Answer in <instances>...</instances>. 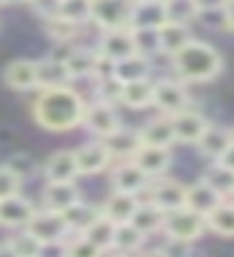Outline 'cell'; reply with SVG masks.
Wrapping results in <instances>:
<instances>
[{
    "instance_id": "5b68a950",
    "label": "cell",
    "mask_w": 234,
    "mask_h": 257,
    "mask_svg": "<svg viewBox=\"0 0 234 257\" xmlns=\"http://www.w3.org/2000/svg\"><path fill=\"white\" fill-rule=\"evenodd\" d=\"M152 105L160 113H167V116H173V113L188 108V105H190L188 82H183L178 77H160V80H155Z\"/></svg>"
},
{
    "instance_id": "30bf717a",
    "label": "cell",
    "mask_w": 234,
    "mask_h": 257,
    "mask_svg": "<svg viewBox=\"0 0 234 257\" xmlns=\"http://www.w3.org/2000/svg\"><path fill=\"white\" fill-rule=\"evenodd\" d=\"M150 201L160 211H173L185 206V185L175 178H152L150 180Z\"/></svg>"
},
{
    "instance_id": "ab89813d",
    "label": "cell",
    "mask_w": 234,
    "mask_h": 257,
    "mask_svg": "<svg viewBox=\"0 0 234 257\" xmlns=\"http://www.w3.org/2000/svg\"><path fill=\"white\" fill-rule=\"evenodd\" d=\"M3 165H6V167H11L21 180L34 178V175H36V170H39L36 160H34L31 155H26V152H16V155H11V157H8V162H3Z\"/></svg>"
},
{
    "instance_id": "9a60e30c",
    "label": "cell",
    "mask_w": 234,
    "mask_h": 257,
    "mask_svg": "<svg viewBox=\"0 0 234 257\" xmlns=\"http://www.w3.org/2000/svg\"><path fill=\"white\" fill-rule=\"evenodd\" d=\"M100 142H103L105 149L111 152L113 162H116V160H132V157L137 155V149L142 147L139 132H134V128H129V126H116L111 134L100 137Z\"/></svg>"
},
{
    "instance_id": "c3c4849f",
    "label": "cell",
    "mask_w": 234,
    "mask_h": 257,
    "mask_svg": "<svg viewBox=\"0 0 234 257\" xmlns=\"http://www.w3.org/2000/svg\"><path fill=\"white\" fill-rule=\"evenodd\" d=\"M3 6H29V0H3Z\"/></svg>"
},
{
    "instance_id": "52a82bcc",
    "label": "cell",
    "mask_w": 234,
    "mask_h": 257,
    "mask_svg": "<svg viewBox=\"0 0 234 257\" xmlns=\"http://www.w3.org/2000/svg\"><path fill=\"white\" fill-rule=\"evenodd\" d=\"M75 162H77L80 175L93 178V175H100V173H105V170H111L113 157H111V152L105 149V144L100 139H93V142H85L75 149Z\"/></svg>"
},
{
    "instance_id": "603a6c76",
    "label": "cell",
    "mask_w": 234,
    "mask_h": 257,
    "mask_svg": "<svg viewBox=\"0 0 234 257\" xmlns=\"http://www.w3.org/2000/svg\"><path fill=\"white\" fill-rule=\"evenodd\" d=\"M139 137H142V144H155V147L173 149V144H175L173 118H170L167 113L155 116L152 121H147V123L139 128Z\"/></svg>"
},
{
    "instance_id": "f907efd6",
    "label": "cell",
    "mask_w": 234,
    "mask_h": 257,
    "mask_svg": "<svg viewBox=\"0 0 234 257\" xmlns=\"http://www.w3.org/2000/svg\"><path fill=\"white\" fill-rule=\"evenodd\" d=\"M231 201H234V193H231Z\"/></svg>"
},
{
    "instance_id": "9c48e42d",
    "label": "cell",
    "mask_w": 234,
    "mask_h": 257,
    "mask_svg": "<svg viewBox=\"0 0 234 257\" xmlns=\"http://www.w3.org/2000/svg\"><path fill=\"white\" fill-rule=\"evenodd\" d=\"M173 118V132H175V144H196L203 132L208 128V118L201 113V111H193L188 105V108L178 111L170 116Z\"/></svg>"
},
{
    "instance_id": "8d00e7d4",
    "label": "cell",
    "mask_w": 234,
    "mask_h": 257,
    "mask_svg": "<svg viewBox=\"0 0 234 257\" xmlns=\"http://www.w3.org/2000/svg\"><path fill=\"white\" fill-rule=\"evenodd\" d=\"M165 13H167V21H178V24L190 26L198 16V8L193 0H165Z\"/></svg>"
},
{
    "instance_id": "816d5d0a",
    "label": "cell",
    "mask_w": 234,
    "mask_h": 257,
    "mask_svg": "<svg viewBox=\"0 0 234 257\" xmlns=\"http://www.w3.org/2000/svg\"><path fill=\"white\" fill-rule=\"evenodd\" d=\"M0 6H3V0H0Z\"/></svg>"
},
{
    "instance_id": "74e56055",
    "label": "cell",
    "mask_w": 234,
    "mask_h": 257,
    "mask_svg": "<svg viewBox=\"0 0 234 257\" xmlns=\"http://www.w3.org/2000/svg\"><path fill=\"white\" fill-rule=\"evenodd\" d=\"M132 36H134L137 54H144V57H150V59L160 54V39H157V29H132Z\"/></svg>"
},
{
    "instance_id": "ee69618b",
    "label": "cell",
    "mask_w": 234,
    "mask_h": 257,
    "mask_svg": "<svg viewBox=\"0 0 234 257\" xmlns=\"http://www.w3.org/2000/svg\"><path fill=\"white\" fill-rule=\"evenodd\" d=\"M29 6H31V11L44 21V18H52V16H57V11H59V0H29Z\"/></svg>"
},
{
    "instance_id": "ffe728a7",
    "label": "cell",
    "mask_w": 234,
    "mask_h": 257,
    "mask_svg": "<svg viewBox=\"0 0 234 257\" xmlns=\"http://www.w3.org/2000/svg\"><path fill=\"white\" fill-rule=\"evenodd\" d=\"M165 21H167L165 3H157V0H134L129 29H160Z\"/></svg>"
},
{
    "instance_id": "e0dca14e",
    "label": "cell",
    "mask_w": 234,
    "mask_h": 257,
    "mask_svg": "<svg viewBox=\"0 0 234 257\" xmlns=\"http://www.w3.org/2000/svg\"><path fill=\"white\" fill-rule=\"evenodd\" d=\"M77 162L75 149H57L44 162V180L47 183H62V180H77Z\"/></svg>"
},
{
    "instance_id": "6da1fadb",
    "label": "cell",
    "mask_w": 234,
    "mask_h": 257,
    "mask_svg": "<svg viewBox=\"0 0 234 257\" xmlns=\"http://www.w3.org/2000/svg\"><path fill=\"white\" fill-rule=\"evenodd\" d=\"M85 100L72 85H59V88H41L34 98L31 113L34 121L52 134H65L72 132L82 123L85 113Z\"/></svg>"
},
{
    "instance_id": "d4e9b609",
    "label": "cell",
    "mask_w": 234,
    "mask_h": 257,
    "mask_svg": "<svg viewBox=\"0 0 234 257\" xmlns=\"http://www.w3.org/2000/svg\"><path fill=\"white\" fill-rule=\"evenodd\" d=\"M152 88H155V80L152 77L134 80V82H124L121 85L119 103H124L126 108H132V111L150 108V105H152Z\"/></svg>"
},
{
    "instance_id": "7402d4cb",
    "label": "cell",
    "mask_w": 234,
    "mask_h": 257,
    "mask_svg": "<svg viewBox=\"0 0 234 257\" xmlns=\"http://www.w3.org/2000/svg\"><path fill=\"white\" fill-rule=\"evenodd\" d=\"M203 219H206V231L224 239H234V201L231 198H221Z\"/></svg>"
},
{
    "instance_id": "277c9868",
    "label": "cell",
    "mask_w": 234,
    "mask_h": 257,
    "mask_svg": "<svg viewBox=\"0 0 234 257\" xmlns=\"http://www.w3.org/2000/svg\"><path fill=\"white\" fill-rule=\"evenodd\" d=\"M24 229L31 231L44 247L62 244V242L70 237V229H67L65 216H62L59 211H52V208H36L34 216L29 219V224Z\"/></svg>"
},
{
    "instance_id": "bcb514c9",
    "label": "cell",
    "mask_w": 234,
    "mask_h": 257,
    "mask_svg": "<svg viewBox=\"0 0 234 257\" xmlns=\"http://www.w3.org/2000/svg\"><path fill=\"white\" fill-rule=\"evenodd\" d=\"M198 11H216V8H224L226 0H193Z\"/></svg>"
},
{
    "instance_id": "f5cc1de1",
    "label": "cell",
    "mask_w": 234,
    "mask_h": 257,
    "mask_svg": "<svg viewBox=\"0 0 234 257\" xmlns=\"http://www.w3.org/2000/svg\"><path fill=\"white\" fill-rule=\"evenodd\" d=\"M231 132H234V128H231Z\"/></svg>"
},
{
    "instance_id": "f546056e",
    "label": "cell",
    "mask_w": 234,
    "mask_h": 257,
    "mask_svg": "<svg viewBox=\"0 0 234 257\" xmlns=\"http://www.w3.org/2000/svg\"><path fill=\"white\" fill-rule=\"evenodd\" d=\"M147 239H150V237H144V234L134 224L124 221V224H116V229H113V242H111V249L108 252L132 254V252H139Z\"/></svg>"
},
{
    "instance_id": "836d02e7",
    "label": "cell",
    "mask_w": 234,
    "mask_h": 257,
    "mask_svg": "<svg viewBox=\"0 0 234 257\" xmlns=\"http://www.w3.org/2000/svg\"><path fill=\"white\" fill-rule=\"evenodd\" d=\"M44 252V244H41L31 231L26 229H16L13 237L6 239V254H13V257H39Z\"/></svg>"
},
{
    "instance_id": "44dd1931",
    "label": "cell",
    "mask_w": 234,
    "mask_h": 257,
    "mask_svg": "<svg viewBox=\"0 0 234 257\" xmlns=\"http://www.w3.org/2000/svg\"><path fill=\"white\" fill-rule=\"evenodd\" d=\"M155 67H152V59L144 57V54H129L124 59L113 62V77L124 85V82H134V80H144V77H152Z\"/></svg>"
},
{
    "instance_id": "3957f363",
    "label": "cell",
    "mask_w": 234,
    "mask_h": 257,
    "mask_svg": "<svg viewBox=\"0 0 234 257\" xmlns=\"http://www.w3.org/2000/svg\"><path fill=\"white\" fill-rule=\"evenodd\" d=\"M160 231L165 234V237L196 244L206 234V219L201 216V213L190 211L188 206H180V208H173V211H165Z\"/></svg>"
},
{
    "instance_id": "d590c367",
    "label": "cell",
    "mask_w": 234,
    "mask_h": 257,
    "mask_svg": "<svg viewBox=\"0 0 234 257\" xmlns=\"http://www.w3.org/2000/svg\"><path fill=\"white\" fill-rule=\"evenodd\" d=\"M59 18L70 21L75 26L90 24V0H59Z\"/></svg>"
},
{
    "instance_id": "d6986e66",
    "label": "cell",
    "mask_w": 234,
    "mask_h": 257,
    "mask_svg": "<svg viewBox=\"0 0 234 257\" xmlns=\"http://www.w3.org/2000/svg\"><path fill=\"white\" fill-rule=\"evenodd\" d=\"M75 201H80V188L75 180H62V183H44V190H41V203L44 208L52 211H65L70 208Z\"/></svg>"
},
{
    "instance_id": "8992f818",
    "label": "cell",
    "mask_w": 234,
    "mask_h": 257,
    "mask_svg": "<svg viewBox=\"0 0 234 257\" xmlns=\"http://www.w3.org/2000/svg\"><path fill=\"white\" fill-rule=\"evenodd\" d=\"M134 0H90V24L100 31L108 29H129Z\"/></svg>"
},
{
    "instance_id": "4dcf8cb0",
    "label": "cell",
    "mask_w": 234,
    "mask_h": 257,
    "mask_svg": "<svg viewBox=\"0 0 234 257\" xmlns=\"http://www.w3.org/2000/svg\"><path fill=\"white\" fill-rule=\"evenodd\" d=\"M62 216H65V221H67V229H70V234H80V231H85L88 229L98 216H100V206H93V203H88V201H75L70 208H65L62 211Z\"/></svg>"
},
{
    "instance_id": "f6af8a7d",
    "label": "cell",
    "mask_w": 234,
    "mask_h": 257,
    "mask_svg": "<svg viewBox=\"0 0 234 257\" xmlns=\"http://www.w3.org/2000/svg\"><path fill=\"white\" fill-rule=\"evenodd\" d=\"M224 31L234 34V0H226L224 3Z\"/></svg>"
},
{
    "instance_id": "2e32d148",
    "label": "cell",
    "mask_w": 234,
    "mask_h": 257,
    "mask_svg": "<svg viewBox=\"0 0 234 257\" xmlns=\"http://www.w3.org/2000/svg\"><path fill=\"white\" fill-rule=\"evenodd\" d=\"M132 160H134L150 178H160V175H167L170 165H173V149L155 147V144H142Z\"/></svg>"
},
{
    "instance_id": "60d3db41",
    "label": "cell",
    "mask_w": 234,
    "mask_h": 257,
    "mask_svg": "<svg viewBox=\"0 0 234 257\" xmlns=\"http://www.w3.org/2000/svg\"><path fill=\"white\" fill-rule=\"evenodd\" d=\"M119 95H121V82L111 75V77H100L95 80V98L98 100H105V103H119Z\"/></svg>"
},
{
    "instance_id": "7a4b0ae2",
    "label": "cell",
    "mask_w": 234,
    "mask_h": 257,
    "mask_svg": "<svg viewBox=\"0 0 234 257\" xmlns=\"http://www.w3.org/2000/svg\"><path fill=\"white\" fill-rule=\"evenodd\" d=\"M170 64H173V72L178 75V80L183 82H211L224 70V59L219 49H214L201 39H190L183 49H178L170 57Z\"/></svg>"
},
{
    "instance_id": "e575fe53",
    "label": "cell",
    "mask_w": 234,
    "mask_h": 257,
    "mask_svg": "<svg viewBox=\"0 0 234 257\" xmlns=\"http://www.w3.org/2000/svg\"><path fill=\"white\" fill-rule=\"evenodd\" d=\"M113 229H116V224L111 221V219H105L103 213L100 216L85 229V231H80V234H85L98 249H100V254H108V249H111V242H113Z\"/></svg>"
},
{
    "instance_id": "d6a6232c",
    "label": "cell",
    "mask_w": 234,
    "mask_h": 257,
    "mask_svg": "<svg viewBox=\"0 0 234 257\" xmlns=\"http://www.w3.org/2000/svg\"><path fill=\"white\" fill-rule=\"evenodd\" d=\"M36 75H39V90L41 88H59V85L72 82L65 62H59L54 57H47V59L36 62Z\"/></svg>"
},
{
    "instance_id": "f35d334b",
    "label": "cell",
    "mask_w": 234,
    "mask_h": 257,
    "mask_svg": "<svg viewBox=\"0 0 234 257\" xmlns=\"http://www.w3.org/2000/svg\"><path fill=\"white\" fill-rule=\"evenodd\" d=\"M44 29H47V34H49L54 41H72V39H75V34L80 31V26L70 24V21L59 18V16L44 18Z\"/></svg>"
},
{
    "instance_id": "7bdbcfd3",
    "label": "cell",
    "mask_w": 234,
    "mask_h": 257,
    "mask_svg": "<svg viewBox=\"0 0 234 257\" xmlns=\"http://www.w3.org/2000/svg\"><path fill=\"white\" fill-rule=\"evenodd\" d=\"M190 252H193V244L183 239H173V237H165V244L160 247V254H167V257H185Z\"/></svg>"
},
{
    "instance_id": "4316f807",
    "label": "cell",
    "mask_w": 234,
    "mask_h": 257,
    "mask_svg": "<svg viewBox=\"0 0 234 257\" xmlns=\"http://www.w3.org/2000/svg\"><path fill=\"white\" fill-rule=\"evenodd\" d=\"M139 206L137 196L134 193H121V190H113L108 198L103 201L100 206V213L105 219H111L113 224H124V221H129L132 219V213L134 208Z\"/></svg>"
},
{
    "instance_id": "4fadbf2b",
    "label": "cell",
    "mask_w": 234,
    "mask_h": 257,
    "mask_svg": "<svg viewBox=\"0 0 234 257\" xmlns=\"http://www.w3.org/2000/svg\"><path fill=\"white\" fill-rule=\"evenodd\" d=\"M95 49H98V54L108 57L111 62L124 59V57H129V54H137L132 29H108V31H100V39H98V47Z\"/></svg>"
},
{
    "instance_id": "681fc988",
    "label": "cell",
    "mask_w": 234,
    "mask_h": 257,
    "mask_svg": "<svg viewBox=\"0 0 234 257\" xmlns=\"http://www.w3.org/2000/svg\"><path fill=\"white\" fill-rule=\"evenodd\" d=\"M157 3H165V0H157Z\"/></svg>"
},
{
    "instance_id": "1f68e13d",
    "label": "cell",
    "mask_w": 234,
    "mask_h": 257,
    "mask_svg": "<svg viewBox=\"0 0 234 257\" xmlns=\"http://www.w3.org/2000/svg\"><path fill=\"white\" fill-rule=\"evenodd\" d=\"M162 216H165V211H160L152 201H139L129 224H134L144 237H152V234H157L162 229Z\"/></svg>"
},
{
    "instance_id": "ba28073f",
    "label": "cell",
    "mask_w": 234,
    "mask_h": 257,
    "mask_svg": "<svg viewBox=\"0 0 234 257\" xmlns=\"http://www.w3.org/2000/svg\"><path fill=\"white\" fill-rule=\"evenodd\" d=\"M82 128H88L90 134H95L98 139L111 134L116 126H121V118L113 108V103H105V100H93V103H85V113H82Z\"/></svg>"
},
{
    "instance_id": "ac0fdd59",
    "label": "cell",
    "mask_w": 234,
    "mask_h": 257,
    "mask_svg": "<svg viewBox=\"0 0 234 257\" xmlns=\"http://www.w3.org/2000/svg\"><path fill=\"white\" fill-rule=\"evenodd\" d=\"M231 144H234V132H231V128L214 126V123H208L203 137L196 142L201 157H206V160H221L224 152H226Z\"/></svg>"
},
{
    "instance_id": "b9f144b4",
    "label": "cell",
    "mask_w": 234,
    "mask_h": 257,
    "mask_svg": "<svg viewBox=\"0 0 234 257\" xmlns=\"http://www.w3.org/2000/svg\"><path fill=\"white\" fill-rule=\"evenodd\" d=\"M21 185H24V180H21L13 170L0 165V198H8L13 193H21Z\"/></svg>"
},
{
    "instance_id": "484cf974",
    "label": "cell",
    "mask_w": 234,
    "mask_h": 257,
    "mask_svg": "<svg viewBox=\"0 0 234 257\" xmlns=\"http://www.w3.org/2000/svg\"><path fill=\"white\" fill-rule=\"evenodd\" d=\"M95 64H98V49H88V47H72V52L65 59L70 80H93Z\"/></svg>"
},
{
    "instance_id": "f1b7e54d",
    "label": "cell",
    "mask_w": 234,
    "mask_h": 257,
    "mask_svg": "<svg viewBox=\"0 0 234 257\" xmlns=\"http://www.w3.org/2000/svg\"><path fill=\"white\" fill-rule=\"evenodd\" d=\"M201 180L208 188H214L221 198H231V193H234V173L221 160H208V167L203 170Z\"/></svg>"
},
{
    "instance_id": "7dc6e473",
    "label": "cell",
    "mask_w": 234,
    "mask_h": 257,
    "mask_svg": "<svg viewBox=\"0 0 234 257\" xmlns=\"http://www.w3.org/2000/svg\"><path fill=\"white\" fill-rule=\"evenodd\" d=\"M221 162H224V165H226V167L231 170V173H234V144H231V147L226 149V152H224V157H221Z\"/></svg>"
},
{
    "instance_id": "8fae6325",
    "label": "cell",
    "mask_w": 234,
    "mask_h": 257,
    "mask_svg": "<svg viewBox=\"0 0 234 257\" xmlns=\"http://www.w3.org/2000/svg\"><path fill=\"white\" fill-rule=\"evenodd\" d=\"M150 175L134 162V160H116L113 170H111V188L113 190H121V193H137L142 188L150 185Z\"/></svg>"
},
{
    "instance_id": "5bb4252c",
    "label": "cell",
    "mask_w": 234,
    "mask_h": 257,
    "mask_svg": "<svg viewBox=\"0 0 234 257\" xmlns=\"http://www.w3.org/2000/svg\"><path fill=\"white\" fill-rule=\"evenodd\" d=\"M36 206L24 198L21 193H13L8 198H0V226L6 229H24L29 219L34 216Z\"/></svg>"
},
{
    "instance_id": "7c38bea8",
    "label": "cell",
    "mask_w": 234,
    "mask_h": 257,
    "mask_svg": "<svg viewBox=\"0 0 234 257\" xmlns=\"http://www.w3.org/2000/svg\"><path fill=\"white\" fill-rule=\"evenodd\" d=\"M3 82L16 93H31L39 90V75L34 59H13L3 70Z\"/></svg>"
},
{
    "instance_id": "cb8c5ba5",
    "label": "cell",
    "mask_w": 234,
    "mask_h": 257,
    "mask_svg": "<svg viewBox=\"0 0 234 257\" xmlns=\"http://www.w3.org/2000/svg\"><path fill=\"white\" fill-rule=\"evenodd\" d=\"M157 39H160V54L173 57L178 49H183L193 34H190L188 24H178V21H165V24L157 29Z\"/></svg>"
},
{
    "instance_id": "83f0119b",
    "label": "cell",
    "mask_w": 234,
    "mask_h": 257,
    "mask_svg": "<svg viewBox=\"0 0 234 257\" xmlns=\"http://www.w3.org/2000/svg\"><path fill=\"white\" fill-rule=\"evenodd\" d=\"M219 201H221V196H219L214 188H208L203 180H196V183L185 185V206L190 211L201 213V216H206V213L214 208Z\"/></svg>"
}]
</instances>
